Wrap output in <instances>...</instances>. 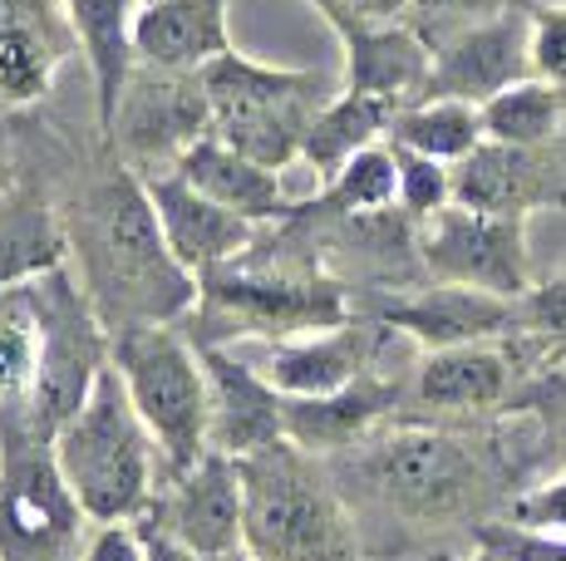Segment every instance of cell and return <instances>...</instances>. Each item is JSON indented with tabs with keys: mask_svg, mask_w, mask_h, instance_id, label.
Returning a JSON list of instances; mask_svg holds the SVG:
<instances>
[{
	"mask_svg": "<svg viewBox=\"0 0 566 561\" xmlns=\"http://www.w3.org/2000/svg\"><path fill=\"white\" fill-rule=\"evenodd\" d=\"M60 208L70 226L74 276L84 280L108 336L134 326H178L192 316L198 276L172 256L144 172L118 158L99 124L90 138L64 134Z\"/></svg>",
	"mask_w": 566,
	"mask_h": 561,
	"instance_id": "obj_1",
	"label": "cell"
},
{
	"mask_svg": "<svg viewBox=\"0 0 566 561\" xmlns=\"http://www.w3.org/2000/svg\"><path fill=\"white\" fill-rule=\"evenodd\" d=\"M355 316V290L331 276L291 222L261 226L256 246L198 280V306L188 336L198 345L232 340H291L311 330L345 326Z\"/></svg>",
	"mask_w": 566,
	"mask_h": 561,
	"instance_id": "obj_2",
	"label": "cell"
},
{
	"mask_svg": "<svg viewBox=\"0 0 566 561\" xmlns=\"http://www.w3.org/2000/svg\"><path fill=\"white\" fill-rule=\"evenodd\" d=\"M54 458H60V473L80 498L84 517L99 527L138 522L154 507L158 483L168 473L114 364L99 374L80 414L54 434Z\"/></svg>",
	"mask_w": 566,
	"mask_h": 561,
	"instance_id": "obj_3",
	"label": "cell"
},
{
	"mask_svg": "<svg viewBox=\"0 0 566 561\" xmlns=\"http://www.w3.org/2000/svg\"><path fill=\"white\" fill-rule=\"evenodd\" d=\"M247 552L256 561H360V542L335 488L291 438L247 453Z\"/></svg>",
	"mask_w": 566,
	"mask_h": 561,
	"instance_id": "obj_4",
	"label": "cell"
},
{
	"mask_svg": "<svg viewBox=\"0 0 566 561\" xmlns=\"http://www.w3.org/2000/svg\"><path fill=\"white\" fill-rule=\"evenodd\" d=\"M202 89L212 104V134L222 144L276 172H291L301 168V138L311 118L340 94V80L227 50L202 70Z\"/></svg>",
	"mask_w": 566,
	"mask_h": 561,
	"instance_id": "obj_5",
	"label": "cell"
},
{
	"mask_svg": "<svg viewBox=\"0 0 566 561\" xmlns=\"http://www.w3.org/2000/svg\"><path fill=\"white\" fill-rule=\"evenodd\" d=\"M84 507L30 404H0V561H80Z\"/></svg>",
	"mask_w": 566,
	"mask_h": 561,
	"instance_id": "obj_6",
	"label": "cell"
},
{
	"mask_svg": "<svg viewBox=\"0 0 566 561\" xmlns=\"http://www.w3.org/2000/svg\"><path fill=\"white\" fill-rule=\"evenodd\" d=\"M114 370L163 453L168 478L188 473L207 448L202 350L178 326H134L114 336Z\"/></svg>",
	"mask_w": 566,
	"mask_h": 561,
	"instance_id": "obj_7",
	"label": "cell"
},
{
	"mask_svg": "<svg viewBox=\"0 0 566 561\" xmlns=\"http://www.w3.org/2000/svg\"><path fill=\"white\" fill-rule=\"evenodd\" d=\"M360 478L409 522H453L493 493L488 458L439 424H399L365 448Z\"/></svg>",
	"mask_w": 566,
	"mask_h": 561,
	"instance_id": "obj_8",
	"label": "cell"
},
{
	"mask_svg": "<svg viewBox=\"0 0 566 561\" xmlns=\"http://www.w3.org/2000/svg\"><path fill=\"white\" fill-rule=\"evenodd\" d=\"M15 290H25L40 326V380L30 414L40 419L45 434H60L80 414V404L99 384V374L114 364V336H108L104 316L94 310L84 280L74 276V266H60V272Z\"/></svg>",
	"mask_w": 566,
	"mask_h": 561,
	"instance_id": "obj_9",
	"label": "cell"
},
{
	"mask_svg": "<svg viewBox=\"0 0 566 561\" xmlns=\"http://www.w3.org/2000/svg\"><path fill=\"white\" fill-rule=\"evenodd\" d=\"M15 172L0 188V290L74 266L70 226L60 208V154L64 134L45 128L35 114H15Z\"/></svg>",
	"mask_w": 566,
	"mask_h": 561,
	"instance_id": "obj_10",
	"label": "cell"
},
{
	"mask_svg": "<svg viewBox=\"0 0 566 561\" xmlns=\"http://www.w3.org/2000/svg\"><path fill=\"white\" fill-rule=\"evenodd\" d=\"M212 134V104H207L202 74H168L138 64L128 74L118 109L108 118L104 138L118 148L134 172L154 178V172H172L178 158L192 144Z\"/></svg>",
	"mask_w": 566,
	"mask_h": 561,
	"instance_id": "obj_11",
	"label": "cell"
},
{
	"mask_svg": "<svg viewBox=\"0 0 566 561\" xmlns=\"http://www.w3.org/2000/svg\"><path fill=\"white\" fill-rule=\"evenodd\" d=\"M419 262L429 280L473 286L507 300H522L537 286L532 252H527V222L473 212V208H459V202L419 226Z\"/></svg>",
	"mask_w": 566,
	"mask_h": 561,
	"instance_id": "obj_12",
	"label": "cell"
},
{
	"mask_svg": "<svg viewBox=\"0 0 566 561\" xmlns=\"http://www.w3.org/2000/svg\"><path fill=\"white\" fill-rule=\"evenodd\" d=\"M355 316L379 320L385 330L413 340L423 354L513 340L522 330L517 300L488 296V290L473 286H443V280H423V286L409 290H365V296H355Z\"/></svg>",
	"mask_w": 566,
	"mask_h": 561,
	"instance_id": "obj_13",
	"label": "cell"
},
{
	"mask_svg": "<svg viewBox=\"0 0 566 561\" xmlns=\"http://www.w3.org/2000/svg\"><path fill=\"white\" fill-rule=\"evenodd\" d=\"M532 364L522 360L517 340L459 345V350H429L405 380V409L395 424H423V419H459L513 409L527 390Z\"/></svg>",
	"mask_w": 566,
	"mask_h": 561,
	"instance_id": "obj_14",
	"label": "cell"
},
{
	"mask_svg": "<svg viewBox=\"0 0 566 561\" xmlns=\"http://www.w3.org/2000/svg\"><path fill=\"white\" fill-rule=\"evenodd\" d=\"M453 202L493 218L566 212V138L557 144H483L453 168Z\"/></svg>",
	"mask_w": 566,
	"mask_h": 561,
	"instance_id": "obj_15",
	"label": "cell"
},
{
	"mask_svg": "<svg viewBox=\"0 0 566 561\" xmlns=\"http://www.w3.org/2000/svg\"><path fill=\"white\" fill-rule=\"evenodd\" d=\"M532 80V15L527 0L493 20L449 35L443 45H433V70L423 84V99H463L483 109L488 99H497L503 89Z\"/></svg>",
	"mask_w": 566,
	"mask_h": 561,
	"instance_id": "obj_16",
	"label": "cell"
},
{
	"mask_svg": "<svg viewBox=\"0 0 566 561\" xmlns=\"http://www.w3.org/2000/svg\"><path fill=\"white\" fill-rule=\"evenodd\" d=\"M144 517H154L163 532H172L182 547H192L207 561L247 552L242 463L207 448L188 473L168 483V493H158Z\"/></svg>",
	"mask_w": 566,
	"mask_h": 561,
	"instance_id": "obj_17",
	"label": "cell"
},
{
	"mask_svg": "<svg viewBox=\"0 0 566 561\" xmlns=\"http://www.w3.org/2000/svg\"><path fill=\"white\" fill-rule=\"evenodd\" d=\"M395 330H385L369 316H350L345 326L311 330V336L271 340L266 354L256 360V370L266 374V384L281 399H315L335 394L345 384H355L360 374L379 370V354Z\"/></svg>",
	"mask_w": 566,
	"mask_h": 561,
	"instance_id": "obj_18",
	"label": "cell"
},
{
	"mask_svg": "<svg viewBox=\"0 0 566 561\" xmlns=\"http://www.w3.org/2000/svg\"><path fill=\"white\" fill-rule=\"evenodd\" d=\"M74 55L60 0H0V114H35Z\"/></svg>",
	"mask_w": 566,
	"mask_h": 561,
	"instance_id": "obj_19",
	"label": "cell"
},
{
	"mask_svg": "<svg viewBox=\"0 0 566 561\" xmlns=\"http://www.w3.org/2000/svg\"><path fill=\"white\" fill-rule=\"evenodd\" d=\"M207 370V444L227 458H247L286 438L281 394L252 360L232 354L227 345H198Z\"/></svg>",
	"mask_w": 566,
	"mask_h": 561,
	"instance_id": "obj_20",
	"label": "cell"
},
{
	"mask_svg": "<svg viewBox=\"0 0 566 561\" xmlns=\"http://www.w3.org/2000/svg\"><path fill=\"white\" fill-rule=\"evenodd\" d=\"M144 182H148V198H154L158 226H163V236H168L172 256L198 280L256 246L261 226L227 212L222 202L198 192L188 178H178V172H154V178H144Z\"/></svg>",
	"mask_w": 566,
	"mask_h": 561,
	"instance_id": "obj_21",
	"label": "cell"
},
{
	"mask_svg": "<svg viewBox=\"0 0 566 561\" xmlns=\"http://www.w3.org/2000/svg\"><path fill=\"white\" fill-rule=\"evenodd\" d=\"M340 40V89L389 99L395 109L423 99V84L433 70V50L409 20L399 25H365V20H340L331 25Z\"/></svg>",
	"mask_w": 566,
	"mask_h": 561,
	"instance_id": "obj_22",
	"label": "cell"
},
{
	"mask_svg": "<svg viewBox=\"0 0 566 561\" xmlns=\"http://www.w3.org/2000/svg\"><path fill=\"white\" fill-rule=\"evenodd\" d=\"M405 409V380L395 374L369 370L355 384L335 394H315V399H281L286 414V438L301 453L321 458V453H340L355 448L360 438H369L379 424H395Z\"/></svg>",
	"mask_w": 566,
	"mask_h": 561,
	"instance_id": "obj_23",
	"label": "cell"
},
{
	"mask_svg": "<svg viewBox=\"0 0 566 561\" xmlns=\"http://www.w3.org/2000/svg\"><path fill=\"white\" fill-rule=\"evenodd\" d=\"M232 45V0H148L134 25V60L168 74H202Z\"/></svg>",
	"mask_w": 566,
	"mask_h": 561,
	"instance_id": "obj_24",
	"label": "cell"
},
{
	"mask_svg": "<svg viewBox=\"0 0 566 561\" xmlns=\"http://www.w3.org/2000/svg\"><path fill=\"white\" fill-rule=\"evenodd\" d=\"M178 178H188L198 192H207L212 202H222L227 212L256 222V226H276L296 212L301 198H291L286 172L256 163V158L237 154L232 144H222L217 134H207L202 144H192L188 154L178 158Z\"/></svg>",
	"mask_w": 566,
	"mask_h": 561,
	"instance_id": "obj_25",
	"label": "cell"
},
{
	"mask_svg": "<svg viewBox=\"0 0 566 561\" xmlns=\"http://www.w3.org/2000/svg\"><path fill=\"white\" fill-rule=\"evenodd\" d=\"M70 30L80 40V60L90 74V99H94V124L99 134L108 128V118L118 109L128 74L138 70L134 60V25L144 0H60Z\"/></svg>",
	"mask_w": 566,
	"mask_h": 561,
	"instance_id": "obj_26",
	"label": "cell"
},
{
	"mask_svg": "<svg viewBox=\"0 0 566 561\" xmlns=\"http://www.w3.org/2000/svg\"><path fill=\"white\" fill-rule=\"evenodd\" d=\"M395 104L389 99H369V94H335L321 114L311 118L306 138H301V168L315 188L335 178L350 158H360L365 148L389 144V124H395Z\"/></svg>",
	"mask_w": 566,
	"mask_h": 561,
	"instance_id": "obj_27",
	"label": "cell"
},
{
	"mask_svg": "<svg viewBox=\"0 0 566 561\" xmlns=\"http://www.w3.org/2000/svg\"><path fill=\"white\" fill-rule=\"evenodd\" d=\"M399 198V158L395 144H375L360 158H350L325 188L306 192L296 202L301 218H360V212H385ZM291 212V218H296Z\"/></svg>",
	"mask_w": 566,
	"mask_h": 561,
	"instance_id": "obj_28",
	"label": "cell"
},
{
	"mask_svg": "<svg viewBox=\"0 0 566 561\" xmlns=\"http://www.w3.org/2000/svg\"><path fill=\"white\" fill-rule=\"evenodd\" d=\"M483 138H488L483 109L463 99H413L389 124V144L395 148H413V154L439 158L449 168H459Z\"/></svg>",
	"mask_w": 566,
	"mask_h": 561,
	"instance_id": "obj_29",
	"label": "cell"
},
{
	"mask_svg": "<svg viewBox=\"0 0 566 561\" xmlns=\"http://www.w3.org/2000/svg\"><path fill=\"white\" fill-rule=\"evenodd\" d=\"M483 134L493 144H557L566 138V89L547 80H522L483 104Z\"/></svg>",
	"mask_w": 566,
	"mask_h": 561,
	"instance_id": "obj_30",
	"label": "cell"
},
{
	"mask_svg": "<svg viewBox=\"0 0 566 561\" xmlns=\"http://www.w3.org/2000/svg\"><path fill=\"white\" fill-rule=\"evenodd\" d=\"M517 350L522 360L532 364V374H547V370H566V256L552 276H542L527 296L517 300Z\"/></svg>",
	"mask_w": 566,
	"mask_h": 561,
	"instance_id": "obj_31",
	"label": "cell"
},
{
	"mask_svg": "<svg viewBox=\"0 0 566 561\" xmlns=\"http://www.w3.org/2000/svg\"><path fill=\"white\" fill-rule=\"evenodd\" d=\"M40 380V326L25 290H0V404H30Z\"/></svg>",
	"mask_w": 566,
	"mask_h": 561,
	"instance_id": "obj_32",
	"label": "cell"
},
{
	"mask_svg": "<svg viewBox=\"0 0 566 561\" xmlns=\"http://www.w3.org/2000/svg\"><path fill=\"white\" fill-rule=\"evenodd\" d=\"M399 158V198L395 208H405L413 222L439 218L443 208H453V168L439 158H423L413 148H395Z\"/></svg>",
	"mask_w": 566,
	"mask_h": 561,
	"instance_id": "obj_33",
	"label": "cell"
},
{
	"mask_svg": "<svg viewBox=\"0 0 566 561\" xmlns=\"http://www.w3.org/2000/svg\"><path fill=\"white\" fill-rule=\"evenodd\" d=\"M473 557L483 561H566V537L537 532V527H517L507 517L497 522H473Z\"/></svg>",
	"mask_w": 566,
	"mask_h": 561,
	"instance_id": "obj_34",
	"label": "cell"
},
{
	"mask_svg": "<svg viewBox=\"0 0 566 561\" xmlns=\"http://www.w3.org/2000/svg\"><path fill=\"white\" fill-rule=\"evenodd\" d=\"M522 6V0H413L409 6V25L419 30L423 40L433 45H443L449 35H459V30L478 25V20H493L503 15V10Z\"/></svg>",
	"mask_w": 566,
	"mask_h": 561,
	"instance_id": "obj_35",
	"label": "cell"
},
{
	"mask_svg": "<svg viewBox=\"0 0 566 561\" xmlns=\"http://www.w3.org/2000/svg\"><path fill=\"white\" fill-rule=\"evenodd\" d=\"M532 15V74L566 89V0H527Z\"/></svg>",
	"mask_w": 566,
	"mask_h": 561,
	"instance_id": "obj_36",
	"label": "cell"
},
{
	"mask_svg": "<svg viewBox=\"0 0 566 561\" xmlns=\"http://www.w3.org/2000/svg\"><path fill=\"white\" fill-rule=\"evenodd\" d=\"M503 517L517 527H537V532L566 537V473L537 483V488H527V493H517Z\"/></svg>",
	"mask_w": 566,
	"mask_h": 561,
	"instance_id": "obj_37",
	"label": "cell"
},
{
	"mask_svg": "<svg viewBox=\"0 0 566 561\" xmlns=\"http://www.w3.org/2000/svg\"><path fill=\"white\" fill-rule=\"evenodd\" d=\"M513 409H532V414H542V424H547V448H557L566 458V370L532 374L527 390L517 394Z\"/></svg>",
	"mask_w": 566,
	"mask_h": 561,
	"instance_id": "obj_38",
	"label": "cell"
},
{
	"mask_svg": "<svg viewBox=\"0 0 566 561\" xmlns=\"http://www.w3.org/2000/svg\"><path fill=\"white\" fill-rule=\"evenodd\" d=\"M325 25H340V20H365V25H399L409 20L413 0H306Z\"/></svg>",
	"mask_w": 566,
	"mask_h": 561,
	"instance_id": "obj_39",
	"label": "cell"
},
{
	"mask_svg": "<svg viewBox=\"0 0 566 561\" xmlns=\"http://www.w3.org/2000/svg\"><path fill=\"white\" fill-rule=\"evenodd\" d=\"M80 561H148V557H144V537H138L134 522H108L84 542Z\"/></svg>",
	"mask_w": 566,
	"mask_h": 561,
	"instance_id": "obj_40",
	"label": "cell"
},
{
	"mask_svg": "<svg viewBox=\"0 0 566 561\" xmlns=\"http://www.w3.org/2000/svg\"><path fill=\"white\" fill-rule=\"evenodd\" d=\"M134 527H138V537H144V557L148 561H207V557L192 552V547H182L172 532H163L154 517H138Z\"/></svg>",
	"mask_w": 566,
	"mask_h": 561,
	"instance_id": "obj_41",
	"label": "cell"
},
{
	"mask_svg": "<svg viewBox=\"0 0 566 561\" xmlns=\"http://www.w3.org/2000/svg\"><path fill=\"white\" fill-rule=\"evenodd\" d=\"M15 158H20V144H15V114H0V188H6L10 172H15Z\"/></svg>",
	"mask_w": 566,
	"mask_h": 561,
	"instance_id": "obj_42",
	"label": "cell"
},
{
	"mask_svg": "<svg viewBox=\"0 0 566 561\" xmlns=\"http://www.w3.org/2000/svg\"><path fill=\"white\" fill-rule=\"evenodd\" d=\"M429 561H483V557H449V552H439V557H429Z\"/></svg>",
	"mask_w": 566,
	"mask_h": 561,
	"instance_id": "obj_43",
	"label": "cell"
},
{
	"mask_svg": "<svg viewBox=\"0 0 566 561\" xmlns=\"http://www.w3.org/2000/svg\"><path fill=\"white\" fill-rule=\"evenodd\" d=\"M217 561H256L252 552H232V557H217Z\"/></svg>",
	"mask_w": 566,
	"mask_h": 561,
	"instance_id": "obj_44",
	"label": "cell"
},
{
	"mask_svg": "<svg viewBox=\"0 0 566 561\" xmlns=\"http://www.w3.org/2000/svg\"><path fill=\"white\" fill-rule=\"evenodd\" d=\"M144 6H148V0H144Z\"/></svg>",
	"mask_w": 566,
	"mask_h": 561,
	"instance_id": "obj_45",
	"label": "cell"
}]
</instances>
